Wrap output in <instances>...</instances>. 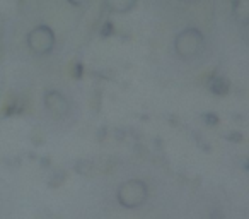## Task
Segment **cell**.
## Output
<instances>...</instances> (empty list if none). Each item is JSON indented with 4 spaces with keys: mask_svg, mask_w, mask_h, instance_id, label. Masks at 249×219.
<instances>
[{
    "mask_svg": "<svg viewBox=\"0 0 249 219\" xmlns=\"http://www.w3.org/2000/svg\"><path fill=\"white\" fill-rule=\"evenodd\" d=\"M147 197H149V188H147L145 181L139 180V178H132L126 180L118 187L116 199L118 204L124 209H137L140 205L145 204Z\"/></svg>",
    "mask_w": 249,
    "mask_h": 219,
    "instance_id": "cell-2",
    "label": "cell"
},
{
    "mask_svg": "<svg viewBox=\"0 0 249 219\" xmlns=\"http://www.w3.org/2000/svg\"><path fill=\"white\" fill-rule=\"evenodd\" d=\"M43 101H45V106L48 108V112L52 113L53 117H56V119H63L65 115H69L70 103L60 91H56V89L46 91Z\"/></svg>",
    "mask_w": 249,
    "mask_h": 219,
    "instance_id": "cell-4",
    "label": "cell"
},
{
    "mask_svg": "<svg viewBox=\"0 0 249 219\" xmlns=\"http://www.w3.org/2000/svg\"><path fill=\"white\" fill-rule=\"evenodd\" d=\"M208 89H210L213 94L224 96V94H227V91H229V80L222 76H217L208 82Z\"/></svg>",
    "mask_w": 249,
    "mask_h": 219,
    "instance_id": "cell-5",
    "label": "cell"
},
{
    "mask_svg": "<svg viewBox=\"0 0 249 219\" xmlns=\"http://www.w3.org/2000/svg\"><path fill=\"white\" fill-rule=\"evenodd\" d=\"M28 46L35 55H48L55 46V31L46 24L36 26L28 33Z\"/></svg>",
    "mask_w": 249,
    "mask_h": 219,
    "instance_id": "cell-3",
    "label": "cell"
},
{
    "mask_svg": "<svg viewBox=\"0 0 249 219\" xmlns=\"http://www.w3.org/2000/svg\"><path fill=\"white\" fill-rule=\"evenodd\" d=\"M205 46V36L198 28H186L174 38V50L183 60H191L201 53Z\"/></svg>",
    "mask_w": 249,
    "mask_h": 219,
    "instance_id": "cell-1",
    "label": "cell"
},
{
    "mask_svg": "<svg viewBox=\"0 0 249 219\" xmlns=\"http://www.w3.org/2000/svg\"><path fill=\"white\" fill-rule=\"evenodd\" d=\"M205 120H207L210 125H217V123H218V117L213 115V113H208V115H205Z\"/></svg>",
    "mask_w": 249,
    "mask_h": 219,
    "instance_id": "cell-8",
    "label": "cell"
},
{
    "mask_svg": "<svg viewBox=\"0 0 249 219\" xmlns=\"http://www.w3.org/2000/svg\"><path fill=\"white\" fill-rule=\"evenodd\" d=\"M234 12L237 16H248L249 0H234Z\"/></svg>",
    "mask_w": 249,
    "mask_h": 219,
    "instance_id": "cell-6",
    "label": "cell"
},
{
    "mask_svg": "<svg viewBox=\"0 0 249 219\" xmlns=\"http://www.w3.org/2000/svg\"><path fill=\"white\" fill-rule=\"evenodd\" d=\"M80 74H82V65H80V63H77V67H75V77H80Z\"/></svg>",
    "mask_w": 249,
    "mask_h": 219,
    "instance_id": "cell-10",
    "label": "cell"
},
{
    "mask_svg": "<svg viewBox=\"0 0 249 219\" xmlns=\"http://www.w3.org/2000/svg\"><path fill=\"white\" fill-rule=\"evenodd\" d=\"M70 5H73V7H82V5H86L89 0H67Z\"/></svg>",
    "mask_w": 249,
    "mask_h": 219,
    "instance_id": "cell-9",
    "label": "cell"
},
{
    "mask_svg": "<svg viewBox=\"0 0 249 219\" xmlns=\"http://www.w3.org/2000/svg\"><path fill=\"white\" fill-rule=\"evenodd\" d=\"M114 33V26L113 22H104V26L101 28V36H104V38H107V36H111Z\"/></svg>",
    "mask_w": 249,
    "mask_h": 219,
    "instance_id": "cell-7",
    "label": "cell"
}]
</instances>
